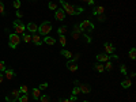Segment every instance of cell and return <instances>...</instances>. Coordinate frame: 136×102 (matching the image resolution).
Returning <instances> with one entry per match:
<instances>
[{"instance_id":"cell-1","label":"cell","mask_w":136,"mask_h":102,"mask_svg":"<svg viewBox=\"0 0 136 102\" xmlns=\"http://www.w3.org/2000/svg\"><path fill=\"white\" fill-rule=\"evenodd\" d=\"M52 31V23L51 22H42L41 25L38 26V33L41 34V35H49V33Z\"/></svg>"},{"instance_id":"cell-2","label":"cell","mask_w":136,"mask_h":102,"mask_svg":"<svg viewBox=\"0 0 136 102\" xmlns=\"http://www.w3.org/2000/svg\"><path fill=\"white\" fill-rule=\"evenodd\" d=\"M59 2L61 3L63 10H64V12H66V14H68V15H78L76 14V7H74L72 4H69L67 2H64V0H59Z\"/></svg>"},{"instance_id":"cell-3","label":"cell","mask_w":136,"mask_h":102,"mask_svg":"<svg viewBox=\"0 0 136 102\" xmlns=\"http://www.w3.org/2000/svg\"><path fill=\"white\" fill-rule=\"evenodd\" d=\"M79 29H80L82 31V34L84 33H91V31L94 30V25H93V22L91 21H83L80 25H79Z\"/></svg>"},{"instance_id":"cell-4","label":"cell","mask_w":136,"mask_h":102,"mask_svg":"<svg viewBox=\"0 0 136 102\" xmlns=\"http://www.w3.org/2000/svg\"><path fill=\"white\" fill-rule=\"evenodd\" d=\"M19 42H21V37H19V34L12 33V34L8 35V45H10V48L15 49V48H17V46L19 45Z\"/></svg>"},{"instance_id":"cell-5","label":"cell","mask_w":136,"mask_h":102,"mask_svg":"<svg viewBox=\"0 0 136 102\" xmlns=\"http://www.w3.org/2000/svg\"><path fill=\"white\" fill-rule=\"evenodd\" d=\"M19 95H21L19 89H14V90L8 94V95L6 97V101H7V102H15V101H18Z\"/></svg>"},{"instance_id":"cell-6","label":"cell","mask_w":136,"mask_h":102,"mask_svg":"<svg viewBox=\"0 0 136 102\" xmlns=\"http://www.w3.org/2000/svg\"><path fill=\"white\" fill-rule=\"evenodd\" d=\"M14 29H15V33L19 34V35L23 34V33L26 31V26L23 25L21 21H15V22H14Z\"/></svg>"},{"instance_id":"cell-7","label":"cell","mask_w":136,"mask_h":102,"mask_svg":"<svg viewBox=\"0 0 136 102\" xmlns=\"http://www.w3.org/2000/svg\"><path fill=\"white\" fill-rule=\"evenodd\" d=\"M103 48H105V53H106V54H113V53L116 52L114 45L110 44V42H105V44H103Z\"/></svg>"},{"instance_id":"cell-8","label":"cell","mask_w":136,"mask_h":102,"mask_svg":"<svg viewBox=\"0 0 136 102\" xmlns=\"http://www.w3.org/2000/svg\"><path fill=\"white\" fill-rule=\"evenodd\" d=\"M54 17H56L57 21H64V19H66V12H64L63 8H57L54 11Z\"/></svg>"},{"instance_id":"cell-9","label":"cell","mask_w":136,"mask_h":102,"mask_svg":"<svg viewBox=\"0 0 136 102\" xmlns=\"http://www.w3.org/2000/svg\"><path fill=\"white\" fill-rule=\"evenodd\" d=\"M31 42H34L37 46H39L42 44V38H41V34H37V33H34V34H31Z\"/></svg>"},{"instance_id":"cell-10","label":"cell","mask_w":136,"mask_h":102,"mask_svg":"<svg viewBox=\"0 0 136 102\" xmlns=\"http://www.w3.org/2000/svg\"><path fill=\"white\" fill-rule=\"evenodd\" d=\"M26 30H29V34H34V33H37L38 31V26L36 25V23H27L26 25Z\"/></svg>"},{"instance_id":"cell-11","label":"cell","mask_w":136,"mask_h":102,"mask_svg":"<svg viewBox=\"0 0 136 102\" xmlns=\"http://www.w3.org/2000/svg\"><path fill=\"white\" fill-rule=\"evenodd\" d=\"M82 35V31L79 29V25H74V31H72V38L74 40H79Z\"/></svg>"},{"instance_id":"cell-12","label":"cell","mask_w":136,"mask_h":102,"mask_svg":"<svg viewBox=\"0 0 136 102\" xmlns=\"http://www.w3.org/2000/svg\"><path fill=\"white\" fill-rule=\"evenodd\" d=\"M67 68L69 69L71 72L78 71V64H76V61H74V60H68V61H67Z\"/></svg>"},{"instance_id":"cell-13","label":"cell","mask_w":136,"mask_h":102,"mask_svg":"<svg viewBox=\"0 0 136 102\" xmlns=\"http://www.w3.org/2000/svg\"><path fill=\"white\" fill-rule=\"evenodd\" d=\"M110 56L109 54H106V53H98L97 54V60L98 61H101V63H106V61H110Z\"/></svg>"},{"instance_id":"cell-14","label":"cell","mask_w":136,"mask_h":102,"mask_svg":"<svg viewBox=\"0 0 136 102\" xmlns=\"http://www.w3.org/2000/svg\"><path fill=\"white\" fill-rule=\"evenodd\" d=\"M15 78V72H14V69L8 68V69H6L4 71V79H8V80H12Z\"/></svg>"},{"instance_id":"cell-15","label":"cell","mask_w":136,"mask_h":102,"mask_svg":"<svg viewBox=\"0 0 136 102\" xmlns=\"http://www.w3.org/2000/svg\"><path fill=\"white\" fill-rule=\"evenodd\" d=\"M79 89H80V93H84V94H89L91 91V87H90V84H79Z\"/></svg>"},{"instance_id":"cell-16","label":"cell","mask_w":136,"mask_h":102,"mask_svg":"<svg viewBox=\"0 0 136 102\" xmlns=\"http://www.w3.org/2000/svg\"><path fill=\"white\" fill-rule=\"evenodd\" d=\"M101 14H105V7L98 6L93 10V15H101Z\"/></svg>"},{"instance_id":"cell-17","label":"cell","mask_w":136,"mask_h":102,"mask_svg":"<svg viewBox=\"0 0 136 102\" xmlns=\"http://www.w3.org/2000/svg\"><path fill=\"white\" fill-rule=\"evenodd\" d=\"M42 42H45V44H48V45H54L56 44V40L53 37H51V35H45V38L42 40Z\"/></svg>"},{"instance_id":"cell-18","label":"cell","mask_w":136,"mask_h":102,"mask_svg":"<svg viewBox=\"0 0 136 102\" xmlns=\"http://www.w3.org/2000/svg\"><path fill=\"white\" fill-rule=\"evenodd\" d=\"M31 95H33L34 99H39V97H41V90H39L38 87L33 89V90H31Z\"/></svg>"},{"instance_id":"cell-19","label":"cell","mask_w":136,"mask_h":102,"mask_svg":"<svg viewBox=\"0 0 136 102\" xmlns=\"http://www.w3.org/2000/svg\"><path fill=\"white\" fill-rule=\"evenodd\" d=\"M75 84H76V86H75L74 90H72V95H76V97H78L79 94H82V93H80V89H79V82H78V80L75 82Z\"/></svg>"},{"instance_id":"cell-20","label":"cell","mask_w":136,"mask_h":102,"mask_svg":"<svg viewBox=\"0 0 136 102\" xmlns=\"http://www.w3.org/2000/svg\"><path fill=\"white\" fill-rule=\"evenodd\" d=\"M121 86H123V89H129L131 86H132V82H131L129 79H124V80L121 82Z\"/></svg>"},{"instance_id":"cell-21","label":"cell","mask_w":136,"mask_h":102,"mask_svg":"<svg viewBox=\"0 0 136 102\" xmlns=\"http://www.w3.org/2000/svg\"><path fill=\"white\" fill-rule=\"evenodd\" d=\"M22 40L25 41V42H31V34H29V33H23V34H22Z\"/></svg>"},{"instance_id":"cell-22","label":"cell","mask_w":136,"mask_h":102,"mask_svg":"<svg viewBox=\"0 0 136 102\" xmlns=\"http://www.w3.org/2000/svg\"><path fill=\"white\" fill-rule=\"evenodd\" d=\"M18 101L19 102H29V94H21Z\"/></svg>"},{"instance_id":"cell-23","label":"cell","mask_w":136,"mask_h":102,"mask_svg":"<svg viewBox=\"0 0 136 102\" xmlns=\"http://www.w3.org/2000/svg\"><path fill=\"white\" fill-rule=\"evenodd\" d=\"M94 68L97 69L98 72H103V71H105V68H103V64H101V63H97V64L94 65Z\"/></svg>"},{"instance_id":"cell-24","label":"cell","mask_w":136,"mask_h":102,"mask_svg":"<svg viewBox=\"0 0 136 102\" xmlns=\"http://www.w3.org/2000/svg\"><path fill=\"white\" fill-rule=\"evenodd\" d=\"M19 91H21V94H27L29 93V87L26 84H22L21 87H19Z\"/></svg>"},{"instance_id":"cell-25","label":"cell","mask_w":136,"mask_h":102,"mask_svg":"<svg viewBox=\"0 0 136 102\" xmlns=\"http://www.w3.org/2000/svg\"><path fill=\"white\" fill-rule=\"evenodd\" d=\"M60 53L63 54L64 57H67V59H71V57H72V52H69V50H61Z\"/></svg>"},{"instance_id":"cell-26","label":"cell","mask_w":136,"mask_h":102,"mask_svg":"<svg viewBox=\"0 0 136 102\" xmlns=\"http://www.w3.org/2000/svg\"><path fill=\"white\" fill-rule=\"evenodd\" d=\"M59 42H60L63 46H66V45H67V38L64 37V34H61V35H60V38H59Z\"/></svg>"},{"instance_id":"cell-27","label":"cell","mask_w":136,"mask_h":102,"mask_svg":"<svg viewBox=\"0 0 136 102\" xmlns=\"http://www.w3.org/2000/svg\"><path fill=\"white\" fill-rule=\"evenodd\" d=\"M39 101L41 102H51V97L49 95H41L39 97Z\"/></svg>"},{"instance_id":"cell-28","label":"cell","mask_w":136,"mask_h":102,"mask_svg":"<svg viewBox=\"0 0 136 102\" xmlns=\"http://www.w3.org/2000/svg\"><path fill=\"white\" fill-rule=\"evenodd\" d=\"M129 57H131L132 60L136 59V49H135V48H132V49L129 50Z\"/></svg>"},{"instance_id":"cell-29","label":"cell","mask_w":136,"mask_h":102,"mask_svg":"<svg viewBox=\"0 0 136 102\" xmlns=\"http://www.w3.org/2000/svg\"><path fill=\"white\" fill-rule=\"evenodd\" d=\"M66 31H67V27L66 26H61V27H59L57 33H59V35H61V34H66Z\"/></svg>"},{"instance_id":"cell-30","label":"cell","mask_w":136,"mask_h":102,"mask_svg":"<svg viewBox=\"0 0 136 102\" xmlns=\"http://www.w3.org/2000/svg\"><path fill=\"white\" fill-rule=\"evenodd\" d=\"M48 7H49L52 11H56V10H57V4H56V3H52V2L48 4Z\"/></svg>"},{"instance_id":"cell-31","label":"cell","mask_w":136,"mask_h":102,"mask_svg":"<svg viewBox=\"0 0 136 102\" xmlns=\"http://www.w3.org/2000/svg\"><path fill=\"white\" fill-rule=\"evenodd\" d=\"M6 69V61H0V72H4Z\"/></svg>"},{"instance_id":"cell-32","label":"cell","mask_w":136,"mask_h":102,"mask_svg":"<svg viewBox=\"0 0 136 102\" xmlns=\"http://www.w3.org/2000/svg\"><path fill=\"white\" fill-rule=\"evenodd\" d=\"M103 68H106L108 71H112V68H113V65H112L110 61H106V65H103Z\"/></svg>"},{"instance_id":"cell-33","label":"cell","mask_w":136,"mask_h":102,"mask_svg":"<svg viewBox=\"0 0 136 102\" xmlns=\"http://www.w3.org/2000/svg\"><path fill=\"white\" fill-rule=\"evenodd\" d=\"M21 2H19V0H14V7H15V8H17V10H19L21 8Z\"/></svg>"},{"instance_id":"cell-34","label":"cell","mask_w":136,"mask_h":102,"mask_svg":"<svg viewBox=\"0 0 136 102\" xmlns=\"http://www.w3.org/2000/svg\"><path fill=\"white\" fill-rule=\"evenodd\" d=\"M120 71H121L123 75H127V74H128V72H127V67H125L124 64H121V67H120Z\"/></svg>"},{"instance_id":"cell-35","label":"cell","mask_w":136,"mask_h":102,"mask_svg":"<svg viewBox=\"0 0 136 102\" xmlns=\"http://www.w3.org/2000/svg\"><path fill=\"white\" fill-rule=\"evenodd\" d=\"M97 17H98V21H99V22H105V19H106V18H105V15H103V14H101V15H97Z\"/></svg>"},{"instance_id":"cell-36","label":"cell","mask_w":136,"mask_h":102,"mask_svg":"<svg viewBox=\"0 0 136 102\" xmlns=\"http://www.w3.org/2000/svg\"><path fill=\"white\" fill-rule=\"evenodd\" d=\"M38 89H39V90H45V89H48V83L45 82V83H42V84H39Z\"/></svg>"},{"instance_id":"cell-37","label":"cell","mask_w":136,"mask_h":102,"mask_svg":"<svg viewBox=\"0 0 136 102\" xmlns=\"http://www.w3.org/2000/svg\"><path fill=\"white\" fill-rule=\"evenodd\" d=\"M0 14H4V4L0 2Z\"/></svg>"},{"instance_id":"cell-38","label":"cell","mask_w":136,"mask_h":102,"mask_svg":"<svg viewBox=\"0 0 136 102\" xmlns=\"http://www.w3.org/2000/svg\"><path fill=\"white\" fill-rule=\"evenodd\" d=\"M17 17H18V18H19V19H21V18H22V17H23V14H22V12H21V11H19V10H17Z\"/></svg>"},{"instance_id":"cell-39","label":"cell","mask_w":136,"mask_h":102,"mask_svg":"<svg viewBox=\"0 0 136 102\" xmlns=\"http://www.w3.org/2000/svg\"><path fill=\"white\" fill-rule=\"evenodd\" d=\"M4 82V74H0V83Z\"/></svg>"},{"instance_id":"cell-40","label":"cell","mask_w":136,"mask_h":102,"mask_svg":"<svg viewBox=\"0 0 136 102\" xmlns=\"http://www.w3.org/2000/svg\"><path fill=\"white\" fill-rule=\"evenodd\" d=\"M87 4H89V6H93L94 4V0H87V2H86Z\"/></svg>"},{"instance_id":"cell-41","label":"cell","mask_w":136,"mask_h":102,"mask_svg":"<svg viewBox=\"0 0 136 102\" xmlns=\"http://www.w3.org/2000/svg\"><path fill=\"white\" fill-rule=\"evenodd\" d=\"M59 102H72V101H71V99H60Z\"/></svg>"},{"instance_id":"cell-42","label":"cell","mask_w":136,"mask_h":102,"mask_svg":"<svg viewBox=\"0 0 136 102\" xmlns=\"http://www.w3.org/2000/svg\"><path fill=\"white\" fill-rule=\"evenodd\" d=\"M80 2H87V0H80Z\"/></svg>"},{"instance_id":"cell-43","label":"cell","mask_w":136,"mask_h":102,"mask_svg":"<svg viewBox=\"0 0 136 102\" xmlns=\"http://www.w3.org/2000/svg\"><path fill=\"white\" fill-rule=\"evenodd\" d=\"M83 102H87V101H83Z\"/></svg>"}]
</instances>
